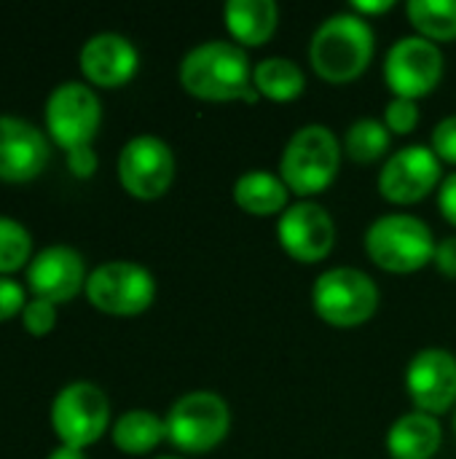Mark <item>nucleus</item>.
Returning a JSON list of instances; mask_svg holds the SVG:
<instances>
[{"label": "nucleus", "instance_id": "4", "mask_svg": "<svg viewBox=\"0 0 456 459\" xmlns=\"http://www.w3.org/2000/svg\"><path fill=\"white\" fill-rule=\"evenodd\" d=\"M435 237L430 226L406 212L376 218L366 231L368 258L390 274H411L435 258Z\"/></svg>", "mask_w": 456, "mask_h": 459}, {"label": "nucleus", "instance_id": "23", "mask_svg": "<svg viewBox=\"0 0 456 459\" xmlns=\"http://www.w3.org/2000/svg\"><path fill=\"white\" fill-rule=\"evenodd\" d=\"M406 16L433 43L456 40V0H411L406 3Z\"/></svg>", "mask_w": 456, "mask_h": 459}, {"label": "nucleus", "instance_id": "10", "mask_svg": "<svg viewBox=\"0 0 456 459\" xmlns=\"http://www.w3.org/2000/svg\"><path fill=\"white\" fill-rule=\"evenodd\" d=\"M99 121H102L99 97L86 83L65 81L48 94L46 126L65 151L91 145L99 129Z\"/></svg>", "mask_w": 456, "mask_h": 459}, {"label": "nucleus", "instance_id": "8", "mask_svg": "<svg viewBox=\"0 0 456 459\" xmlns=\"http://www.w3.org/2000/svg\"><path fill=\"white\" fill-rule=\"evenodd\" d=\"M110 401L91 382L65 385L51 403V425L65 446L83 449L108 430Z\"/></svg>", "mask_w": 456, "mask_h": 459}, {"label": "nucleus", "instance_id": "19", "mask_svg": "<svg viewBox=\"0 0 456 459\" xmlns=\"http://www.w3.org/2000/svg\"><path fill=\"white\" fill-rule=\"evenodd\" d=\"M223 19L237 46H263L277 32L280 8L274 0H228Z\"/></svg>", "mask_w": 456, "mask_h": 459}, {"label": "nucleus", "instance_id": "22", "mask_svg": "<svg viewBox=\"0 0 456 459\" xmlns=\"http://www.w3.org/2000/svg\"><path fill=\"white\" fill-rule=\"evenodd\" d=\"M113 444L124 455H148L167 438V422L145 409H132L121 414L113 425Z\"/></svg>", "mask_w": 456, "mask_h": 459}, {"label": "nucleus", "instance_id": "11", "mask_svg": "<svg viewBox=\"0 0 456 459\" xmlns=\"http://www.w3.org/2000/svg\"><path fill=\"white\" fill-rule=\"evenodd\" d=\"M118 180L134 199L151 202L169 191L175 180V153L153 134L132 137L118 156Z\"/></svg>", "mask_w": 456, "mask_h": 459}, {"label": "nucleus", "instance_id": "2", "mask_svg": "<svg viewBox=\"0 0 456 459\" xmlns=\"http://www.w3.org/2000/svg\"><path fill=\"white\" fill-rule=\"evenodd\" d=\"M374 48H376V35L368 19L344 11L328 16L314 30L309 43V62L323 81L333 86L352 83L368 70L374 59Z\"/></svg>", "mask_w": 456, "mask_h": 459}, {"label": "nucleus", "instance_id": "35", "mask_svg": "<svg viewBox=\"0 0 456 459\" xmlns=\"http://www.w3.org/2000/svg\"><path fill=\"white\" fill-rule=\"evenodd\" d=\"M156 459H180V457H156Z\"/></svg>", "mask_w": 456, "mask_h": 459}, {"label": "nucleus", "instance_id": "29", "mask_svg": "<svg viewBox=\"0 0 456 459\" xmlns=\"http://www.w3.org/2000/svg\"><path fill=\"white\" fill-rule=\"evenodd\" d=\"M24 304H27L24 288L11 277H0V323L13 317L16 312H22Z\"/></svg>", "mask_w": 456, "mask_h": 459}, {"label": "nucleus", "instance_id": "36", "mask_svg": "<svg viewBox=\"0 0 456 459\" xmlns=\"http://www.w3.org/2000/svg\"><path fill=\"white\" fill-rule=\"evenodd\" d=\"M454 433H456V411H454Z\"/></svg>", "mask_w": 456, "mask_h": 459}, {"label": "nucleus", "instance_id": "34", "mask_svg": "<svg viewBox=\"0 0 456 459\" xmlns=\"http://www.w3.org/2000/svg\"><path fill=\"white\" fill-rule=\"evenodd\" d=\"M48 459H86V455H83V449H73V446H59V449H54L51 455H48Z\"/></svg>", "mask_w": 456, "mask_h": 459}, {"label": "nucleus", "instance_id": "5", "mask_svg": "<svg viewBox=\"0 0 456 459\" xmlns=\"http://www.w3.org/2000/svg\"><path fill=\"white\" fill-rule=\"evenodd\" d=\"M312 304L323 323L333 328H360L379 309V288L366 272L336 266L314 280Z\"/></svg>", "mask_w": 456, "mask_h": 459}, {"label": "nucleus", "instance_id": "1", "mask_svg": "<svg viewBox=\"0 0 456 459\" xmlns=\"http://www.w3.org/2000/svg\"><path fill=\"white\" fill-rule=\"evenodd\" d=\"M180 86L204 102L255 100L247 51L234 40H207L180 62Z\"/></svg>", "mask_w": 456, "mask_h": 459}, {"label": "nucleus", "instance_id": "28", "mask_svg": "<svg viewBox=\"0 0 456 459\" xmlns=\"http://www.w3.org/2000/svg\"><path fill=\"white\" fill-rule=\"evenodd\" d=\"M433 153L441 161L456 164V116H446L433 129Z\"/></svg>", "mask_w": 456, "mask_h": 459}, {"label": "nucleus", "instance_id": "15", "mask_svg": "<svg viewBox=\"0 0 456 459\" xmlns=\"http://www.w3.org/2000/svg\"><path fill=\"white\" fill-rule=\"evenodd\" d=\"M48 156V140L35 124L19 116H0V180H32L43 172Z\"/></svg>", "mask_w": 456, "mask_h": 459}, {"label": "nucleus", "instance_id": "21", "mask_svg": "<svg viewBox=\"0 0 456 459\" xmlns=\"http://www.w3.org/2000/svg\"><path fill=\"white\" fill-rule=\"evenodd\" d=\"M253 89L271 102H293L306 89V75L288 56H266L253 67Z\"/></svg>", "mask_w": 456, "mask_h": 459}, {"label": "nucleus", "instance_id": "13", "mask_svg": "<svg viewBox=\"0 0 456 459\" xmlns=\"http://www.w3.org/2000/svg\"><path fill=\"white\" fill-rule=\"evenodd\" d=\"M441 183V159L427 145L395 151L379 172V194L392 204H417Z\"/></svg>", "mask_w": 456, "mask_h": 459}, {"label": "nucleus", "instance_id": "27", "mask_svg": "<svg viewBox=\"0 0 456 459\" xmlns=\"http://www.w3.org/2000/svg\"><path fill=\"white\" fill-rule=\"evenodd\" d=\"M22 320H24V328L35 336H43L54 328L56 323V307L51 301H43V299H32L24 304L22 309Z\"/></svg>", "mask_w": 456, "mask_h": 459}, {"label": "nucleus", "instance_id": "12", "mask_svg": "<svg viewBox=\"0 0 456 459\" xmlns=\"http://www.w3.org/2000/svg\"><path fill=\"white\" fill-rule=\"evenodd\" d=\"M277 239L293 261L320 264L336 245V223L323 204L301 199L280 215Z\"/></svg>", "mask_w": 456, "mask_h": 459}, {"label": "nucleus", "instance_id": "33", "mask_svg": "<svg viewBox=\"0 0 456 459\" xmlns=\"http://www.w3.org/2000/svg\"><path fill=\"white\" fill-rule=\"evenodd\" d=\"M395 3L392 0H382V3H352V13H357V16H371V13H384V11H390Z\"/></svg>", "mask_w": 456, "mask_h": 459}, {"label": "nucleus", "instance_id": "7", "mask_svg": "<svg viewBox=\"0 0 456 459\" xmlns=\"http://www.w3.org/2000/svg\"><path fill=\"white\" fill-rule=\"evenodd\" d=\"M86 299L108 315H140L156 299V280L140 264L108 261L86 277Z\"/></svg>", "mask_w": 456, "mask_h": 459}, {"label": "nucleus", "instance_id": "18", "mask_svg": "<svg viewBox=\"0 0 456 459\" xmlns=\"http://www.w3.org/2000/svg\"><path fill=\"white\" fill-rule=\"evenodd\" d=\"M441 444V422L425 411H409L387 430V455L392 459H433Z\"/></svg>", "mask_w": 456, "mask_h": 459}, {"label": "nucleus", "instance_id": "31", "mask_svg": "<svg viewBox=\"0 0 456 459\" xmlns=\"http://www.w3.org/2000/svg\"><path fill=\"white\" fill-rule=\"evenodd\" d=\"M433 264L438 272L449 280H456V237H446L435 245V258Z\"/></svg>", "mask_w": 456, "mask_h": 459}, {"label": "nucleus", "instance_id": "9", "mask_svg": "<svg viewBox=\"0 0 456 459\" xmlns=\"http://www.w3.org/2000/svg\"><path fill=\"white\" fill-rule=\"evenodd\" d=\"M443 78V51L422 35H406L387 51L384 81L395 97L419 100L438 89Z\"/></svg>", "mask_w": 456, "mask_h": 459}, {"label": "nucleus", "instance_id": "3", "mask_svg": "<svg viewBox=\"0 0 456 459\" xmlns=\"http://www.w3.org/2000/svg\"><path fill=\"white\" fill-rule=\"evenodd\" d=\"M341 143L325 124H306L293 132L282 156L280 178L290 194L309 199L323 194L339 175L341 167Z\"/></svg>", "mask_w": 456, "mask_h": 459}, {"label": "nucleus", "instance_id": "25", "mask_svg": "<svg viewBox=\"0 0 456 459\" xmlns=\"http://www.w3.org/2000/svg\"><path fill=\"white\" fill-rule=\"evenodd\" d=\"M30 250H32L30 231L19 221L0 215V274L24 266Z\"/></svg>", "mask_w": 456, "mask_h": 459}, {"label": "nucleus", "instance_id": "30", "mask_svg": "<svg viewBox=\"0 0 456 459\" xmlns=\"http://www.w3.org/2000/svg\"><path fill=\"white\" fill-rule=\"evenodd\" d=\"M67 169L75 178H91L97 169V153L91 151V145H81L67 151Z\"/></svg>", "mask_w": 456, "mask_h": 459}, {"label": "nucleus", "instance_id": "14", "mask_svg": "<svg viewBox=\"0 0 456 459\" xmlns=\"http://www.w3.org/2000/svg\"><path fill=\"white\" fill-rule=\"evenodd\" d=\"M406 393L419 411L441 417L456 403V358L430 347L411 358L406 368Z\"/></svg>", "mask_w": 456, "mask_h": 459}, {"label": "nucleus", "instance_id": "20", "mask_svg": "<svg viewBox=\"0 0 456 459\" xmlns=\"http://www.w3.org/2000/svg\"><path fill=\"white\" fill-rule=\"evenodd\" d=\"M290 188L280 175L266 169H250L234 183V202L239 210L255 218H269L288 210Z\"/></svg>", "mask_w": 456, "mask_h": 459}, {"label": "nucleus", "instance_id": "17", "mask_svg": "<svg viewBox=\"0 0 456 459\" xmlns=\"http://www.w3.org/2000/svg\"><path fill=\"white\" fill-rule=\"evenodd\" d=\"M81 70L94 86L116 89L134 78L140 54L134 43L118 32H97L81 48Z\"/></svg>", "mask_w": 456, "mask_h": 459}, {"label": "nucleus", "instance_id": "16", "mask_svg": "<svg viewBox=\"0 0 456 459\" xmlns=\"http://www.w3.org/2000/svg\"><path fill=\"white\" fill-rule=\"evenodd\" d=\"M27 285L35 299L62 304L86 288V266L78 250L67 245L43 247L27 266Z\"/></svg>", "mask_w": 456, "mask_h": 459}, {"label": "nucleus", "instance_id": "24", "mask_svg": "<svg viewBox=\"0 0 456 459\" xmlns=\"http://www.w3.org/2000/svg\"><path fill=\"white\" fill-rule=\"evenodd\" d=\"M390 129L379 118H357L344 137V151L357 164H371L382 159L390 148Z\"/></svg>", "mask_w": 456, "mask_h": 459}, {"label": "nucleus", "instance_id": "32", "mask_svg": "<svg viewBox=\"0 0 456 459\" xmlns=\"http://www.w3.org/2000/svg\"><path fill=\"white\" fill-rule=\"evenodd\" d=\"M438 207H441V215L456 226V172L446 175L441 180V188H438Z\"/></svg>", "mask_w": 456, "mask_h": 459}, {"label": "nucleus", "instance_id": "6", "mask_svg": "<svg viewBox=\"0 0 456 459\" xmlns=\"http://www.w3.org/2000/svg\"><path fill=\"white\" fill-rule=\"evenodd\" d=\"M167 441L185 455H207L231 430L228 403L210 390L185 393L167 411Z\"/></svg>", "mask_w": 456, "mask_h": 459}, {"label": "nucleus", "instance_id": "26", "mask_svg": "<svg viewBox=\"0 0 456 459\" xmlns=\"http://www.w3.org/2000/svg\"><path fill=\"white\" fill-rule=\"evenodd\" d=\"M384 126L390 134H411L419 126V105L414 100L395 97L384 108Z\"/></svg>", "mask_w": 456, "mask_h": 459}]
</instances>
